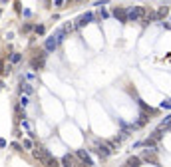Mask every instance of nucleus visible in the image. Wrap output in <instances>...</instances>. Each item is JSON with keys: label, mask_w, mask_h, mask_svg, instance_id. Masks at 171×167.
Returning <instances> with one entry per match:
<instances>
[{"label": "nucleus", "mask_w": 171, "mask_h": 167, "mask_svg": "<svg viewBox=\"0 0 171 167\" xmlns=\"http://www.w3.org/2000/svg\"><path fill=\"white\" fill-rule=\"evenodd\" d=\"M126 14H127V20H129V22H137V20H143V18H145V10H143L141 6L129 8V10H126Z\"/></svg>", "instance_id": "nucleus-1"}, {"label": "nucleus", "mask_w": 171, "mask_h": 167, "mask_svg": "<svg viewBox=\"0 0 171 167\" xmlns=\"http://www.w3.org/2000/svg\"><path fill=\"white\" fill-rule=\"evenodd\" d=\"M58 44H60V40H58V36H52V38H48V40H46L44 48L48 50V52H52V50H56V48H58Z\"/></svg>", "instance_id": "nucleus-2"}, {"label": "nucleus", "mask_w": 171, "mask_h": 167, "mask_svg": "<svg viewBox=\"0 0 171 167\" xmlns=\"http://www.w3.org/2000/svg\"><path fill=\"white\" fill-rule=\"evenodd\" d=\"M78 159L84 161V163H87V165H94V159L87 155V151H84V149H80V151H78Z\"/></svg>", "instance_id": "nucleus-3"}, {"label": "nucleus", "mask_w": 171, "mask_h": 167, "mask_svg": "<svg viewBox=\"0 0 171 167\" xmlns=\"http://www.w3.org/2000/svg\"><path fill=\"white\" fill-rule=\"evenodd\" d=\"M91 20H94V14H91V12H86V14H82V16H80V20H78L76 26H84V24L91 22Z\"/></svg>", "instance_id": "nucleus-4"}, {"label": "nucleus", "mask_w": 171, "mask_h": 167, "mask_svg": "<svg viewBox=\"0 0 171 167\" xmlns=\"http://www.w3.org/2000/svg\"><path fill=\"white\" fill-rule=\"evenodd\" d=\"M34 157H36V159H40V161H46V159H48V157H50V153L46 151V149L38 147V149H36V151H34Z\"/></svg>", "instance_id": "nucleus-5"}, {"label": "nucleus", "mask_w": 171, "mask_h": 167, "mask_svg": "<svg viewBox=\"0 0 171 167\" xmlns=\"http://www.w3.org/2000/svg\"><path fill=\"white\" fill-rule=\"evenodd\" d=\"M95 151H98L99 157H110V153H111V151H110V145H103V143L98 145V149H95Z\"/></svg>", "instance_id": "nucleus-6"}, {"label": "nucleus", "mask_w": 171, "mask_h": 167, "mask_svg": "<svg viewBox=\"0 0 171 167\" xmlns=\"http://www.w3.org/2000/svg\"><path fill=\"white\" fill-rule=\"evenodd\" d=\"M20 91H24L26 95H30L32 91H34V87H32V84H28V82H22V84H20Z\"/></svg>", "instance_id": "nucleus-7"}, {"label": "nucleus", "mask_w": 171, "mask_h": 167, "mask_svg": "<svg viewBox=\"0 0 171 167\" xmlns=\"http://www.w3.org/2000/svg\"><path fill=\"white\" fill-rule=\"evenodd\" d=\"M22 127L28 131V135H30V137H34V127H32V123L28 122V119H22Z\"/></svg>", "instance_id": "nucleus-8"}, {"label": "nucleus", "mask_w": 171, "mask_h": 167, "mask_svg": "<svg viewBox=\"0 0 171 167\" xmlns=\"http://www.w3.org/2000/svg\"><path fill=\"white\" fill-rule=\"evenodd\" d=\"M62 163H66V165H74V163H78V159H76L74 155H70V153H68V155H64Z\"/></svg>", "instance_id": "nucleus-9"}, {"label": "nucleus", "mask_w": 171, "mask_h": 167, "mask_svg": "<svg viewBox=\"0 0 171 167\" xmlns=\"http://www.w3.org/2000/svg\"><path fill=\"white\" fill-rule=\"evenodd\" d=\"M141 159H145V161H151L153 165H157V159H155V157H153V155H149V151H145V153H143V157H141Z\"/></svg>", "instance_id": "nucleus-10"}, {"label": "nucleus", "mask_w": 171, "mask_h": 167, "mask_svg": "<svg viewBox=\"0 0 171 167\" xmlns=\"http://www.w3.org/2000/svg\"><path fill=\"white\" fill-rule=\"evenodd\" d=\"M74 28H76V24H72V22H68V24H64V28H62V30L66 32V34H68V32H72Z\"/></svg>", "instance_id": "nucleus-11"}, {"label": "nucleus", "mask_w": 171, "mask_h": 167, "mask_svg": "<svg viewBox=\"0 0 171 167\" xmlns=\"http://www.w3.org/2000/svg\"><path fill=\"white\" fill-rule=\"evenodd\" d=\"M139 163H141L139 157H129L127 159V165H139Z\"/></svg>", "instance_id": "nucleus-12"}, {"label": "nucleus", "mask_w": 171, "mask_h": 167, "mask_svg": "<svg viewBox=\"0 0 171 167\" xmlns=\"http://www.w3.org/2000/svg\"><path fill=\"white\" fill-rule=\"evenodd\" d=\"M10 62H12V64H18V62H20V54H12V58H10Z\"/></svg>", "instance_id": "nucleus-13"}, {"label": "nucleus", "mask_w": 171, "mask_h": 167, "mask_svg": "<svg viewBox=\"0 0 171 167\" xmlns=\"http://www.w3.org/2000/svg\"><path fill=\"white\" fill-rule=\"evenodd\" d=\"M64 4H66V0H54V6L56 8H64Z\"/></svg>", "instance_id": "nucleus-14"}, {"label": "nucleus", "mask_w": 171, "mask_h": 167, "mask_svg": "<svg viewBox=\"0 0 171 167\" xmlns=\"http://www.w3.org/2000/svg\"><path fill=\"white\" fill-rule=\"evenodd\" d=\"M24 147H26V149H32V139H24Z\"/></svg>", "instance_id": "nucleus-15"}, {"label": "nucleus", "mask_w": 171, "mask_h": 167, "mask_svg": "<svg viewBox=\"0 0 171 167\" xmlns=\"http://www.w3.org/2000/svg\"><path fill=\"white\" fill-rule=\"evenodd\" d=\"M20 103H22V106L26 107V106H28V95H22V99H20Z\"/></svg>", "instance_id": "nucleus-16"}, {"label": "nucleus", "mask_w": 171, "mask_h": 167, "mask_svg": "<svg viewBox=\"0 0 171 167\" xmlns=\"http://www.w3.org/2000/svg\"><path fill=\"white\" fill-rule=\"evenodd\" d=\"M161 107H171V102H163V103H161Z\"/></svg>", "instance_id": "nucleus-17"}]
</instances>
